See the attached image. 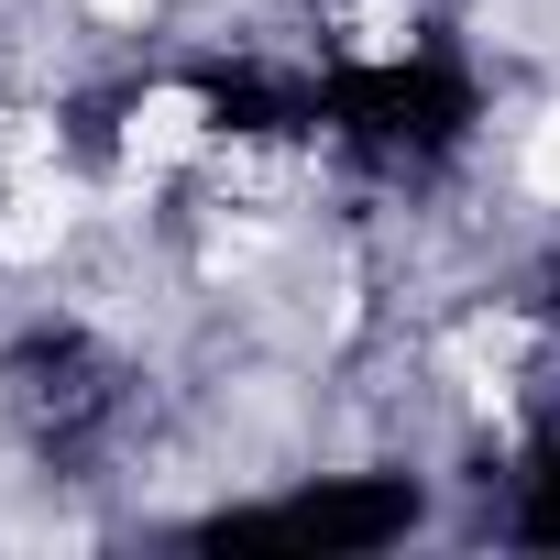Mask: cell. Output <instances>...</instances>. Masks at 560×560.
Segmentation results:
<instances>
[{"label":"cell","instance_id":"5","mask_svg":"<svg viewBox=\"0 0 560 560\" xmlns=\"http://www.w3.org/2000/svg\"><path fill=\"white\" fill-rule=\"evenodd\" d=\"M505 538L516 549H560V407L527 429V451L505 462Z\"/></svg>","mask_w":560,"mask_h":560},{"label":"cell","instance_id":"3","mask_svg":"<svg viewBox=\"0 0 560 560\" xmlns=\"http://www.w3.org/2000/svg\"><path fill=\"white\" fill-rule=\"evenodd\" d=\"M0 407L23 418V440H34V451L78 462V451L110 429L121 385H110V363H100L78 330H23L12 352H0Z\"/></svg>","mask_w":560,"mask_h":560},{"label":"cell","instance_id":"1","mask_svg":"<svg viewBox=\"0 0 560 560\" xmlns=\"http://www.w3.org/2000/svg\"><path fill=\"white\" fill-rule=\"evenodd\" d=\"M483 121V89L451 45H407V56H341L319 67V132L374 165V176H440Z\"/></svg>","mask_w":560,"mask_h":560},{"label":"cell","instance_id":"2","mask_svg":"<svg viewBox=\"0 0 560 560\" xmlns=\"http://www.w3.org/2000/svg\"><path fill=\"white\" fill-rule=\"evenodd\" d=\"M418 516H429L418 472H341V483H298L275 505H220V516L187 527V549H319V560H363V549H396Z\"/></svg>","mask_w":560,"mask_h":560},{"label":"cell","instance_id":"6","mask_svg":"<svg viewBox=\"0 0 560 560\" xmlns=\"http://www.w3.org/2000/svg\"><path fill=\"white\" fill-rule=\"evenodd\" d=\"M538 308H549V341H560V275H549V298H538Z\"/></svg>","mask_w":560,"mask_h":560},{"label":"cell","instance_id":"4","mask_svg":"<svg viewBox=\"0 0 560 560\" xmlns=\"http://www.w3.org/2000/svg\"><path fill=\"white\" fill-rule=\"evenodd\" d=\"M187 89H198V110L220 132H319V78H275L253 56H209Z\"/></svg>","mask_w":560,"mask_h":560}]
</instances>
